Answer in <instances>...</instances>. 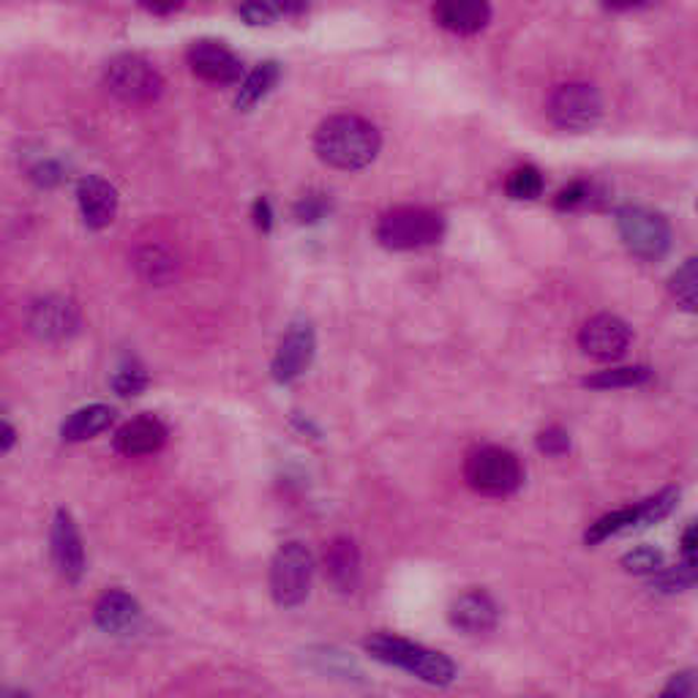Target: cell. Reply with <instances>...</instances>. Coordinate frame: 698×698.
Segmentation results:
<instances>
[{"label":"cell","instance_id":"6da1fadb","mask_svg":"<svg viewBox=\"0 0 698 698\" xmlns=\"http://www.w3.org/2000/svg\"><path fill=\"white\" fill-rule=\"evenodd\" d=\"M380 148V131L360 115H334V118L322 120L314 134V150H317L319 161L334 170H363L377 159Z\"/></svg>","mask_w":698,"mask_h":698},{"label":"cell","instance_id":"7a4b0ae2","mask_svg":"<svg viewBox=\"0 0 698 698\" xmlns=\"http://www.w3.org/2000/svg\"><path fill=\"white\" fill-rule=\"evenodd\" d=\"M363 647L374 660L401 668V671L412 674V677L423 679L429 685H436V688H445V685L456 679V663L451 657L434 653V649L423 647V644L406 642L401 636L374 633L371 638H366Z\"/></svg>","mask_w":698,"mask_h":698},{"label":"cell","instance_id":"3957f363","mask_svg":"<svg viewBox=\"0 0 698 698\" xmlns=\"http://www.w3.org/2000/svg\"><path fill=\"white\" fill-rule=\"evenodd\" d=\"M464 480L483 497H508L521 488L524 467L519 456L508 447L483 445L464 458Z\"/></svg>","mask_w":698,"mask_h":698},{"label":"cell","instance_id":"277c9868","mask_svg":"<svg viewBox=\"0 0 698 698\" xmlns=\"http://www.w3.org/2000/svg\"><path fill=\"white\" fill-rule=\"evenodd\" d=\"M445 232V221L429 208H393L377 224V241L391 252H412L432 246Z\"/></svg>","mask_w":698,"mask_h":698},{"label":"cell","instance_id":"5b68a950","mask_svg":"<svg viewBox=\"0 0 698 698\" xmlns=\"http://www.w3.org/2000/svg\"><path fill=\"white\" fill-rule=\"evenodd\" d=\"M314 579V557L304 543L293 540L276 551L271 562V595L282 609H295L308 597Z\"/></svg>","mask_w":698,"mask_h":698},{"label":"cell","instance_id":"8992f818","mask_svg":"<svg viewBox=\"0 0 698 698\" xmlns=\"http://www.w3.org/2000/svg\"><path fill=\"white\" fill-rule=\"evenodd\" d=\"M104 85L124 104H150L165 93L161 74L139 55L113 57L104 68Z\"/></svg>","mask_w":698,"mask_h":698},{"label":"cell","instance_id":"52a82bcc","mask_svg":"<svg viewBox=\"0 0 698 698\" xmlns=\"http://www.w3.org/2000/svg\"><path fill=\"white\" fill-rule=\"evenodd\" d=\"M616 226H620L622 243L633 257L655 262L666 257L671 248V226L660 213L647 211V208H622L616 213Z\"/></svg>","mask_w":698,"mask_h":698},{"label":"cell","instance_id":"ba28073f","mask_svg":"<svg viewBox=\"0 0 698 698\" xmlns=\"http://www.w3.org/2000/svg\"><path fill=\"white\" fill-rule=\"evenodd\" d=\"M551 124L562 131H590L595 129L603 115L601 93L586 83L560 85L546 104Z\"/></svg>","mask_w":698,"mask_h":698},{"label":"cell","instance_id":"9c48e42d","mask_svg":"<svg viewBox=\"0 0 698 698\" xmlns=\"http://www.w3.org/2000/svg\"><path fill=\"white\" fill-rule=\"evenodd\" d=\"M631 328L614 314H597L590 322H584L579 334V347L586 358L601 360V363H614L631 347Z\"/></svg>","mask_w":698,"mask_h":698},{"label":"cell","instance_id":"30bf717a","mask_svg":"<svg viewBox=\"0 0 698 698\" xmlns=\"http://www.w3.org/2000/svg\"><path fill=\"white\" fill-rule=\"evenodd\" d=\"M314 352H317V336L308 322H295L289 325V330L284 334L282 345H278L276 355H273V380L287 385L295 382L300 374L311 366Z\"/></svg>","mask_w":698,"mask_h":698},{"label":"cell","instance_id":"8fae6325","mask_svg":"<svg viewBox=\"0 0 698 698\" xmlns=\"http://www.w3.org/2000/svg\"><path fill=\"white\" fill-rule=\"evenodd\" d=\"M28 328L42 341H63L80 330V308L74 300L50 295L36 300L28 314Z\"/></svg>","mask_w":698,"mask_h":698},{"label":"cell","instance_id":"7c38bea8","mask_svg":"<svg viewBox=\"0 0 698 698\" xmlns=\"http://www.w3.org/2000/svg\"><path fill=\"white\" fill-rule=\"evenodd\" d=\"M50 549L57 573L66 581H72V584H77L85 573V546L68 510H57L55 514V521H52L50 529Z\"/></svg>","mask_w":698,"mask_h":698},{"label":"cell","instance_id":"4fadbf2b","mask_svg":"<svg viewBox=\"0 0 698 698\" xmlns=\"http://www.w3.org/2000/svg\"><path fill=\"white\" fill-rule=\"evenodd\" d=\"M447 620H451V625L456 631L467 633V636H480V633H488L497 627L499 606L488 592L469 590L451 603Z\"/></svg>","mask_w":698,"mask_h":698},{"label":"cell","instance_id":"5bb4252c","mask_svg":"<svg viewBox=\"0 0 698 698\" xmlns=\"http://www.w3.org/2000/svg\"><path fill=\"white\" fill-rule=\"evenodd\" d=\"M189 66L197 77L213 85H232L237 83L243 74V63L219 42L191 44Z\"/></svg>","mask_w":698,"mask_h":698},{"label":"cell","instance_id":"9a60e30c","mask_svg":"<svg viewBox=\"0 0 698 698\" xmlns=\"http://www.w3.org/2000/svg\"><path fill=\"white\" fill-rule=\"evenodd\" d=\"M77 202L80 213H83L85 224L91 230H104L118 216V191H115L109 180L96 178V174L80 180Z\"/></svg>","mask_w":698,"mask_h":698},{"label":"cell","instance_id":"2e32d148","mask_svg":"<svg viewBox=\"0 0 698 698\" xmlns=\"http://www.w3.org/2000/svg\"><path fill=\"white\" fill-rule=\"evenodd\" d=\"M167 426L154 415H139L134 421L124 423L115 434V451L126 458L154 456L165 447Z\"/></svg>","mask_w":698,"mask_h":698},{"label":"cell","instance_id":"e0dca14e","mask_svg":"<svg viewBox=\"0 0 698 698\" xmlns=\"http://www.w3.org/2000/svg\"><path fill=\"white\" fill-rule=\"evenodd\" d=\"M488 17L491 9L486 0H436L434 3V20L458 36H473L483 31L488 25Z\"/></svg>","mask_w":698,"mask_h":698},{"label":"cell","instance_id":"ac0fdd59","mask_svg":"<svg viewBox=\"0 0 698 698\" xmlns=\"http://www.w3.org/2000/svg\"><path fill=\"white\" fill-rule=\"evenodd\" d=\"M142 609L134 601L129 592L124 590H107L98 597L96 609H93V620L102 627L104 633H115V636H124L137 627Z\"/></svg>","mask_w":698,"mask_h":698},{"label":"cell","instance_id":"d6986e66","mask_svg":"<svg viewBox=\"0 0 698 698\" xmlns=\"http://www.w3.org/2000/svg\"><path fill=\"white\" fill-rule=\"evenodd\" d=\"M325 575L339 592H355L360 581V551L355 540L336 538L330 540L322 554Z\"/></svg>","mask_w":698,"mask_h":698},{"label":"cell","instance_id":"ffe728a7","mask_svg":"<svg viewBox=\"0 0 698 698\" xmlns=\"http://www.w3.org/2000/svg\"><path fill=\"white\" fill-rule=\"evenodd\" d=\"M115 421V410L107 404H87L83 410L72 412L66 423H63L61 434L66 442H85L93 440L96 434L107 432Z\"/></svg>","mask_w":698,"mask_h":698},{"label":"cell","instance_id":"44dd1931","mask_svg":"<svg viewBox=\"0 0 698 698\" xmlns=\"http://www.w3.org/2000/svg\"><path fill=\"white\" fill-rule=\"evenodd\" d=\"M134 267H137L139 278H145L148 284L156 287H165L178 276V260L170 248L165 246H142L134 252Z\"/></svg>","mask_w":698,"mask_h":698},{"label":"cell","instance_id":"7402d4cb","mask_svg":"<svg viewBox=\"0 0 698 698\" xmlns=\"http://www.w3.org/2000/svg\"><path fill=\"white\" fill-rule=\"evenodd\" d=\"M276 83H278L276 63H260V66L254 68L246 80H243L241 91H237V98H235V107L246 113V109H252L254 104H260L262 98L273 91V85Z\"/></svg>","mask_w":698,"mask_h":698},{"label":"cell","instance_id":"603a6c76","mask_svg":"<svg viewBox=\"0 0 698 698\" xmlns=\"http://www.w3.org/2000/svg\"><path fill=\"white\" fill-rule=\"evenodd\" d=\"M636 519H638L636 505L601 516V519H597L595 524H590V529L584 532V543L597 546V543H603V540H609L611 535H620V532H627V529H636Z\"/></svg>","mask_w":698,"mask_h":698},{"label":"cell","instance_id":"cb8c5ba5","mask_svg":"<svg viewBox=\"0 0 698 698\" xmlns=\"http://www.w3.org/2000/svg\"><path fill=\"white\" fill-rule=\"evenodd\" d=\"M653 371L647 366H625V369H609L595 377H586V388H601V391H614V388H636L649 382Z\"/></svg>","mask_w":698,"mask_h":698},{"label":"cell","instance_id":"d4e9b609","mask_svg":"<svg viewBox=\"0 0 698 698\" xmlns=\"http://www.w3.org/2000/svg\"><path fill=\"white\" fill-rule=\"evenodd\" d=\"M668 289H671L674 300L685 308V311H696V300H698V260L690 257L685 260V265L679 267L677 273L668 282Z\"/></svg>","mask_w":698,"mask_h":698},{"label":"cell","instance_id":"484cf974","mask_svg":"<svg viewBox=\"0 0 698 698\" xmlns=\"http://www.w3.org/2000/svg\"><path fill=\"white\" fill-rule=\"evenodd\" d=\"M510 200H535L543 191V174L538 167H519L508 174V183H505Z\"/></svg>","mask_w":698,"mask_h":698},{"label":"cell","instance_id":"4316f807","mask_svg":"<svg viewBox=\"0 0 698 698\" xmlns=\"http://www.w3.org/2000/svg\"><path fill=\"white\" fill-rule=\"evenodd\" d=\"M677 499H679V488H663V491L655 494V497L638 503L636 527H649V524L666 519V516L674 510V505H677Z\"/></svg>","mask_w":698,"mask_h":698},{"label":"cell","instance_id":"83f0119b","mask_svg":"<svg viewBox=\"0 0 698 698\" xmlns=\"http://www.w3.org/2000/svg\"><path fill=\"white\" fill-rule=\"evenodd\" d=\"M622 568H625L627 573H636V575L657 573V570L663 568V554L657 549H653V546H638V549L627 551V554L622 557Z\"/></svg>","mask_w":698,"mask_h":698},{"label":"cell","instance_id":"f1b7e54d","mask_svg":"<svg viewBox=\"0 0 698 698\" xmlns=\"http://www.w3.org/2000/svg\"><path fill=\"white\" fill-rule=\"evenodd\" d=\"M113 388L120 395H137L148 388V374L139 366H126L113 377Z\"/></svg>","mask_w":698,"mask_h":698},{"label":"cell","instance_id":"f546056e","mask_svg":"<svg viewBox=\"0 0 698 698\" xmlns=\"http://www.w3.org/2000/svg\"><path fill=\"white\" fill-rule=\"evenodd\" d=\"M538 451L546 456H565L570 451V434L562 426H549L538 434Z\"/></svg>","mask_w":698,"mask_h":698},{"label":"cell","instance_id":"4dcf8cb0","mask_svg":"<svg viewBox=\"0 0 698 698\" xmlns=\"http://www.w3.org/2000/svg\"><path fill=\"white\" fill-rule=\"evenodd\" d=\"M328 208L330 202L325 194H306L300 197V202L295 205V216H298L300 224H314V221L325 219Z\"/></svg>","mask_w":698,"mask_h":698},{"label":"cell","instance_id":"1f68e13d","mask_svg":"<svg viewBox=\"0 0 698 698\" xmlns=\"http://www.w3.org/2000/svg\"><path fill=\"white\" fill-rule=\"evenodd\" d=\"M237 14L248 22V25H271L276 20V11L265 3V0H243L237 6Z\"/></svg>","mask_w":698,"mask_h":698},{"label":"cell","instance_id":"d6a6232c","mask_svg":"<svg viewBox=\"0 0 698 698\" xmlns=\"http://www.w3.org/2000/svg\"><path fill=\"white\" fill-rule=\"evenodd\" d=\"M590 194L592 189L586 183H581V180H575V183H570L568 189H562L560 194H557L554 205L560 208V211H573V208L584 205V202H590Z\"/></svg>","mask_w":698,"mask_h":698},{"label":"cell","instance_id":"836d02e7","mask_svg":"<svg viewBox=\"0 0 698 698\" xmlns=\"http://www.w3.org/2000/svg\"><path fill=\"white\" fill-rule=\"evenodd\" d=\"M698 690L696 685V671H685V674H677V677L671 679V683L663 688V696H677V698H694Z\"/></svg>","mask_w":698,"mask_h":698},{"label":"cell","instance_id":"e575fe53","mask_svg":"<svg viewBox=\"0 0 698 698\" xmlns=\"http://www.w3.org/2000/svg\"><path fill=\"white\" fill-rule=\"evenodd\" d=\"M276 14H287V17H300L308 9V0H265Z\"/></svg>","mask_w":698,"mask_h":698},{"label":"cell","instance_id":"d590c367","mask_svg":"<svg viewBox=\"0 0 698 698\" xmlns=\"http://www.w3.org/2000/svg\"><path fill=\"white\" fill-rule=\"evenodd\" d=\"M683 562L688 565H696V527L690 524L683 535Z\"/></svg>","mask_w":698,"mask_h":698},{"label":"cell","instance_id":"8d00e7d4","mask_svg":"<svg viewBox=\"0 0 698 698\" xmlns=\"http://www.w3.org/2000/svg\"><path fill=\"white\" fill-rule=\"evenodd\" d=\"M254 221H257V226H260L262 232L271 230V224H273L271 202H267V200H257V202H254Z\"/></svg>","mask_w":698,"mask_h":698},{"label":"cell","instance_id":"74e56055","mask_svg":"<svg viewBox=\"0 0 698 698\" xmlns=\"http://www.w3.org/2000/svg\"><path fill=\"white\" fill-rule=\"evenodd\" d=\"M139 3L148 11H154V14H170V11L183 6V0H139Z\"/></svg>","mask_w":698,"mask_h":698},{"label":"cell","instance_id":"f35d334b","mask_svg":"<svg viewBox=\"0 0 698 698\" xmlns=\"http://www.w3.org/2000/svg\"><path fill=\"white\" fill-rule=\"evenodd\" d=\"M606 9L611 11H631V9H642V6H649L653 0H603Z\"/></svg>","mask_w":698,"mask_h":698},{"label":"cell","instance_id":"ab89813d","mask_svg":"<svg viewBox=\"0 0 698 698\" xmlns=\"http://www.w3.org/2000/svg\"><path fill=\"white\" fill-rule=\"evenodd\" d=\"M14 442H17L14 426H9L6 421H0V453L11 451V447H14Z\"/></svg>","mask_w":698,"mask_h":698}]
</instances>
